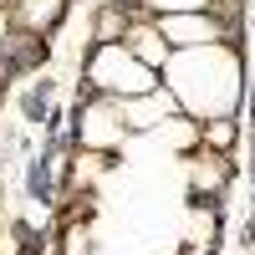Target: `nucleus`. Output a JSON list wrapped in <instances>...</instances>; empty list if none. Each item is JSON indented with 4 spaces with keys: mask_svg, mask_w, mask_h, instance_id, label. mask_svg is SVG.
I'll return each mask as SVG.
<instances>
[{
    "mask_svg": "<svg viewBox=\"0 0 255 255\" xmlns=\"http://www.w3.org/2000/svg\"><path fill=\"white\" fill-rule=\"evenodd\" d=\"M168 82L189 113L199 118H225L240 102V61L225 46H189L184 56L168 61Z\"/></svg>",
    "mask_w": 255,
    "mask_h": 255,
    "instance_id": "f257e3e1",
    "label": "nucleus"
},
{
    "mask_svg": "<svg viewBox=\"0 0 255 255\" xmlns=\"http://www.w3.org/2000/svg\"><path fill=\"white\" fill-rule=\"evenodd\" d=\"M87 77L97 82L102 92H113V97H143V92H153V67H143L128 46H102L92 56Z\"/></svg>",
    "mask_w": 255,
    "mask_h": 255,
    "instance_id": "f03ea898",
    "label": "nucleus"
},
{
    "mask_svg": "<svg viewBox=\"0 0 255 255\" xmlns=\"http://www.w3.org/2000/svg\"><path fill=\"white\" fill-rule=\"evenodd\" d=\"M163 41H179V46H209V41H220L215 20H204L199 10H184V15H168L163 20Z\"/></svg>",
    "mask_w": 255,
    "mask_h": 255,
    "instance_id": "7ed1b4c3",
    "label": "nucleus"
},
{
    "mask_svg": "<svg viewBox=\"0 0 255 255\" xmlns=\"http://www.w3.org/2000/svg\"><path fill=\"white\" fill-rule=\"evenodd\" d=\"M123 108L113 113V108H87L82 113V143L87 148H118L123 143Z\"/></svg>",
    "mask_w": 255,
    "mask_h": 255,
    "instance_id": "20e7f679",
    "label": "nucleus"
},
{
    "mask_svg": "<svg viewBox=\"0 0 255 255\" xmlns=\"http://www.w3.org/2000/svg\"><path fill=\"white\" fill-rule=\"evenodd\" d=\"M163 113H168V97H123V123H133V128H153V123H163Z\"/></svg>",
    "mask_w": 255,
    "mask_h": 255,
    "instance_id": "39448f33",
    "label": "nucleus"
},
{
    "mask_svg": "<svg viewBox=\"0 0 255 255\" xmlns=\"http://www.w3.org/2000/svg\"><path fill=\"white\" fill-rule=\"evenodd\" d=\"M128 51H133L143 67H163V36H158V31H138Z\"/></svg>",
    "mask_w": 255,
    "mask_h": 255,
    "instance_id": "423d86ee",
    "label": "nucleus"
},
{
    "mask_svg": "<svg viewBox=\"0 0 255 255\" xmlns=\"http://www.w3.org/2000/svg\"><path fill=\"white\" fill-rule=\"evenodd\" d=\"M20 15H26L31 31H41V26H51V20L61 15V0H26V10H20Z\"/></svg>",
    "mask_w": 255,
    "mask_h": 255,
    "instance_id": "0eeeda50",
    "label": "nucleus"
},
{
    "mask_svg": "<svg viewBox=\"0 0 255 255\" xmlns=\"http://www.w3.org/2000/svg\"><path fill=\"white\" fill-rule=\"evenodd\" d=\"M189 174H194V189H220V179H225V168H220L215 158H199L194 168H189Z\"/></svg>",
    "mask_w": 255,
    "mask_h": 255,
    "instance_id": "6e6552de",
    "label": "nucleus"
},
{
    "mask_svg": "<svg viewBox=\"0 0 255 255\" xmlns=\"http://www.w3.org/2000/svg\"><path fill=\"white\" fill-rule=\"evenodd\" d=\"M153 10H168V15H184V10H204L209 0H148Z\"/></svg>",
    "mask_w": 255,
    "mask_h": 255,
    "instance_id": "1a4fd4ad",
    "label": "nucleus"
},
{
    "mask_svg": "<svg viewBox=\"0 0 255 255\" xmlns=\"http://www.w3.org/2000/svg\"><path fill=\"white\" fill-rule=\"evenodd\" d=\"M230 138H235V133H230V123H215V128H209V143H215V148H225Z\"/></svg>",
    "mask_w": 255,
    "mask_h": 255,
    "instance_id": "9d476101",
    "label": "nucleus"
},
{
    "mask_svg": "<svg viewBox=\"0 0 255 255\" xmlns=\"http://www.w3.org/2000/svg\"><path fill=\"white\" fill-rule=\"evenodd\" d=\"M67 255H87V235H82V230L67 235Z\"/></svg>",
    "mask_w": 255,
    "mask_h": 255,
    "instance_id": "9b49d317",
    "label": "nucleus"
},
{
    "mask_svg": "<svg viewBox=\"0 0 255 255\" xmlns=\"http://www.w3.org/2000/svg\"><path fill=\"white\" fill-rule=\"evenodd\" d=\"M0 36H5V10H0Z\"/></svg>",
    "mask_w": 255,
    "mask_h": 255,
    "instance_id": "f8f14e48",
    "label": "nucleus"
},
{
    "mask_svg": "<svg viewBox=\"0 0 255 255\" xmlns=\"http://www.w3.org/2000/svg\"><path fill=\"white\" fill-rule=\"evenodd\" d=\"M0 72H5V67H0Z\"/></svg>",
    "mask_w": 255,
    "mask_h": 255,
    "instance_id": "ddd939ff",
    "label": "nucleus"
}]
</instances>
